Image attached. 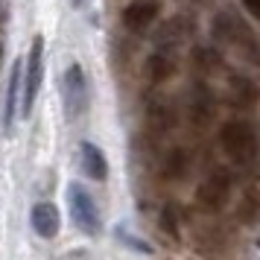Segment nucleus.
Here are the masks:
<instances>
[{
    "instance_id": "1",
    "label": "nucleus",
    "mask_w": 260,
    "mask_h": 260,
    "mask_svg": "<svg viewBox=\"0 0 260 260\" xmlns=\"http://www.w3.org/2000/svg\"><path fill=\"white\" fill-rule=\"evenodd\" d=\"M254 21H246L243 15L222 6L211 15V38L219 47H237L251 64L257 61V36H254Z\"/></svg>"
},
{
    "instance_id": "2",
    "label": "nucleus",
    "mask_w": 260,
    "mask_h": 260,
    "mask_svg": "<svg viewBox=\"0 0 260 260\" xmlns=\"http://www.w3.org/2000/svg\"><path fill=\"white\" fill-rule=\"evenodd\" d=\"M216 143L234 167H251L257 161V126L248 117H228L216 132Z\"/></svg>"
},
{
    "instance_id": "3",
    "label": "nucleus",
    "mask_w": 260,
    "mask_h": 260,
    "mask_svg": "<svg viewBox=\"0 0 260 260\" xmlns=\"http://www.w3.org/2000/svg\"><path fill=\"white\" fill-rule=\"evenodd\" d=\"M234 196V173L228 167H216L208 176L202 178L196 190H193V202L196 208H202L205 213H219L228 208V202Z\"/></svg>"
},
{
    "instance_id": "4",
    "label": "nucleus",
    "mask_w": 260,
    "mask_h": 260,
    "mask_svg": "<svg viewBox=\"0 0 260 260\" xmlns=\"http://www.w3.org/2000/svg\"><path fill=\"white\" fill-rule=\"evenodd\" d=\"M199 36V18L190 9H176L173 15H167L161 26L155 29V47L158 50H173L178 44H190Z\"/></svg>"
},
{
    "instance_id": "5",
    "label": "nucleus",
    "mask_w": 260,
    "mask_h": 260,
    "mask_svg": "<svg viewBox=\"0 0 260 260\" xmlns=\"http://www.w3.org/2000/svg\"><path fill=\"white\" fill-rule=\"evenodd\" d=\"M41 79H44V38L36 36L26 56V73H21V106H18L21 114L32 111V103L41 91Z\"/></svg>"
},
{
    "instance_id": "6",
    "label": "nucleus",
    "mask_w": 260,
    "mask_h": 260,
    "mask_svg": "<svg viewBox=\"0 0 260 260\" xmlns=\"http://www.w3.org/2000/svg\"><path fill=\"white\" fill-rule=\"evenodd\" d=\"M68 205H71V213H73V222L79 231H85L88 237H96L103 231V219H100V208L96 202L91 199V193L73 181L68 187Z\"/></svg>"
},
{
    "instance_id": "7",
    "label": "nucleus",
    "mask_w": 260,
    "mask_h": 260,
    "mask_svg": "<svg viewBox=\"0 0 260 260\" xmlns=\"http://www.w3.org/2000/svg\"><path fill=\"white\" fill-rule=\"evenodd\" d=\"M161 18V3L158 0H129L120 12V24L132 36H146Z\"/></svg>"
},
{
    "instance_id": "8",
    "label": "nucleus",
    "mask_w": 260,
    "mask_h": 260,
    "mask_svg": "<svg viewBox=\"0 0 260 260\" xmlns=\"http://www.w3.org/2000/svg\"><path fill=\"white\" fill-rule=\"evenodd\" d=\"M143 120H146V129L158 135V138H164L170 132L176 129V120H178V111L173 106V100L161 91H155V94L146 96V106H143Z\"/></svg>"
},
{
    "instance_id": "9",
    "label": "nucleus",
    "mask_w": 260,
    "mask_h": 260,
    "mask_svg": "<svg viewBox=\"0 0 260 260\" xmlns=\"http://www.w3.org/2000/svg\"><path fill=\"white\" fill-rule=\"evenodd\" d=\"M91 103V91H88V76H85L82 64H68L64 71V108H68V117L76 120L88 111Z\"/></svg>"
},
{
    "instance_id": "10",
    "label": "nucleus",
    "mask_w": 260,
    "mask_h": 260,
    "mask_svg": "<svg viewBox=\"0 0 260 260\" xmlns=\"http://www.w3.org/2000/svg\"><path fill=\"white\" fill-rule=\"evenodd\" d=\"M216 117V94L205 79H196L190 85V96H187V120L196 129H208Z\"/></svg>"
},
{
    "instance_id": "11",
    "label": "nucleus",
    "mask_w": 260,
    "mask_h": 260,
    "mask_svg": "<svg viewBox=\"0 0 260 260\" xmlns=\"http://www.w3.org/2000/svg\"><path fill=\"white\" fill-rule=\"evenodd\" d=\"M222 94L234 108H254L257 106V96H260V88L251 73L228 71L225 73V82H222Z\"/></svg>"
},
{
    "instance_id": "12",
    "label": "nucleus",
    "mask_w": 260,
    "mask_h": 260,
    "mask_svg": "<svg viewBox=\"0 0 260 260\" xmlns=\"http://www.w3.org/2000/svg\"><path fill=\"white\" fill-rule=\"evenodd\" d=\"M190 64H193V71L199 73L202 79L205 76H216V73L225 71V53L213 41H196L190 47Z\"/></svg>"
},
{
    "instance_id": "13",
    "label": "nucleus",
    "mask_w": 260,
    "mask_h": 260,
    "mask_svg": "<svg viewBox=\"0 0 260 260\" xmlns=\"http://www.w3.org/2000/svg\"><path fill=\"white\" fill-rule=\"evenodd\" d=\"M176 76V59L170 56V50H158L143 56V79L152 85V88H161L170 79Z\"/></svg>"
},
{
    "instance_id": "14",
    "label": "nucleus",
    "mask_w": 260,
    "mask_h": 260,
    "mask_svg": "<svg viewBox=\"0 0 260 260\" xmlns=\"http://www.w3.org/2000/svg\"><path fill=\"white\" fill-rule=\"evenodd\" d=\"M21 73H24V59H15L12 71H9L6 96H3V126L6 129H12L15 117H18V106H21Z\"/></svg>"
},
{
    "instance_id": "15",
    "label": "nucleus",
    "mask_w": 260,
    "mask_h": 260,
    "mask_svg": "<svg viewBox=\"0 0 260 260\" xmlns=\"http://www.w3.org/2000/svg\"><path fill=\"white\" fill-rule=\"evenodd\" d=\"M29 219H32V231L38 237H44V240H53L61 228L59 208L50 205V202H38L36 208H32V213H29Z\"/></svg>"
},
{
    "instance_id": "16",
    "label": "nucleus",
    "mask_w": 260,
    "mask_h": 260,
    "mask_svg": "<svg viewBox=\"0 0 260 260\" xmlns=\"http://www.w3.org/2000/svg\"><path fill=\"white\" fill-rule=\"evenodd\" d=\"M79 161H82V170L88 173V178H94V181H106L108 178V158L96 143L91 141L79 143Z\"/></svg>"
},
{
    "instance_id": "17",
    "label": "nucleus",
    "mask_w": 260,
    "mask_h": 260,
    "mask_svg": "<svg viewBox=\"0 0 260 260\" xmlns=\"http://www.w3.org/2000/svg\"><path fill=\"white\" fill-rule=\"evenodd\" d=\"M187 167H190V155L184 146H170L164 155V178L170 181H181V178L187 176Z\"/></svg>"
},
{
    "instance_id": "18",
    "label": "nucleus",
    "mask_w": 260,
    "mask_h": 260,
    "mask_svg": "<svg viewBox=\"0 0 260 260\" xmlns=\"http://www.w3.org/2000/svg\"><path fill=\"white\" fill-rule=\"evenodd\" d=\"M257 211H260L257 190L248 184V187L240 190V196H237V219H240L243 225H254L257 222Z\"/></svg>"
},
{
    "instance_id": "19",
    "label": "nucleus",
    "mask_w": 260,
    "mask_h": 260,
    "mask_svg": "<svg viewBox=\"0 0 260 260\" xmlns=\"http://www.w3.org/2000/svg\"><path fill=\"white\" fill-rule=\"evenodd\" d=\"M158 228H161L164 234H170L173 240H178V237H181V225H178V213L173 211V208H164V211H161V216H158Z\"/></svg>"
},
{
    "instance_id": "20",
    "label": "nucleus",
    "mask_w": 260,
    "mask_h": 260,
    "mask_svg": "<svg viewBox=\"0 0 260 260\" xmlns=\"http://www.w3.org/2000/svg\"><path fill=\"white\" fill-rule=\"evenodd\" d=\"M243 3V12L248 15V21H257L260 15V0H240Z\"/></svg>"
},
{
    "instance_id": "21",
    "label": "nucleus",
    "mask_w": 260,
    "mask_h": 260,
    "mask_svg": "<svg viewBox=\"0 0 260 260\" xmlns=\"http://www.w3.org/2000/svg\"><path fill=\"white\" fill-rule=\"evenodd\" d=\"M176 3L181 6V9H187V6H205L208 0H176Z\"/></svg>"
},
{
    "instance_id": "22",
    "label": "nucleus",
    "mask_w": 260,
    "mask_h": 260,
    "mask_svg": "<svg viewBox=\"0 0 260 260\" xmlns=\"http://www.w3.org/2000/svg\"><path fill=\"white\" fill-rule=\"evenodd\" d=\"M71 3H73V6H76V9H82V6H85V3H88V0H71Z\"/></svg>"
}]
</instances>
